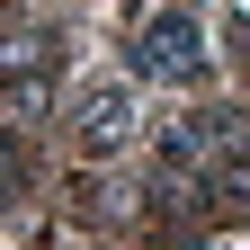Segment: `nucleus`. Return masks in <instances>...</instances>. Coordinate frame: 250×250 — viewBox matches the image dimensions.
<instances>
[{
  "instance_id": "7ed1b4c3",
  "label": "nucleus",
  "mask_w": 250,
  "mask_h": 250,
  "mask_svg": "<svg viewBox=\"0 0 250 250\" xmlns=\"http://www.w3.org/2000/svg\"><path fill=\"white\" fill-rule=\"evenodd\" d=\"M45 107H54V81L36 72V62H18V72H9V134H36Z\"/></svg>"
},
{
  "instance_id": "f257e3e1",
  "label": "nucleus",
  "mask_w": 250,
  "mask_h": 250,
  "mask_svg": "<svg viewBox=\"0 0 250 250\" xmlns=\"http://www.w3.org/2000/svg\"><path fill=\"white\" fill-rule=\"evenodd\" d=\"M62 125H72V143L89 152V161H107V152H125L143 134V107H134V81L125 72H99L72 89V107H62Z\"/></svg>"
},
{
  "instance_id": "f03ea898",
  "label": "nucleus",
  "mask_w": 250,
  "mask_h": 250,
  "mask_svg": "<svg viewBox=\"0 0 250 250\" xmlns=\"http://www.w3.org/2000/svg\"><path fill=\"white\" fill-rule=\"evenodd\" d=\"M134 72L143 81H206V36L188 9H152L134 27Z\"/></svg>"
}]
</instances>
